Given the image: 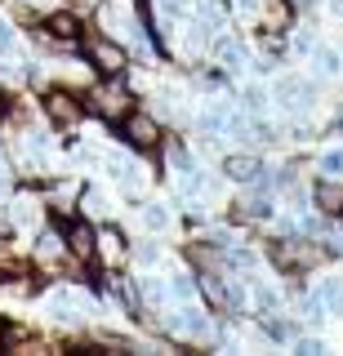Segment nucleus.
Here are the masks:
<instances>
[{"label": "nucleus", "mask_w": 343, "mask_h": 356, "mask_svg": "<svg viewBox=\"0 0 343 356\" xmlns=\"http://www.w3.org/2000/svg\"><path fill=\"white\" fill-rule=\"evenodd\" d=\"M76 44H81L85 63H90L94 72L103 76V81H107V76H116V81H120V76L129 72V49L112 36V31H94V27H85Z\"/></svg>", "instance_id": "1"}, {"label": "nucleus", "mask_w": 343, "mask_h": 356, "mask_svg": "<svg viewBox=\"0 0 343 356\" xmlns=\"http://www.w3.org/2000/svg\"><path fill=\"white\" fill-rule=\"evenodd\" d=\"M40 111H45L49 125L72 129V125H81V120L90 116V103H85V94H76L67 85H49L45 98H40Z\"/></svg>", "instance_id": "2"}, {"label": "nucleus", "mask_w": 343, "mask_h": 356, "mask_svg": "<svg viewBox=\"0 0 343 356\" xmlns=\"http://www.w3.org/2000/svg\"><path fill=\"white\" fill-rule=\"evenodd\" d=\"M120 125V138H125V147L129 152H161V143H165V125L152 111H143V107H129L125 116L116 120Z\"/></svg>", "instance_id": "3"}, {"label": "nucleus", "mask_w": 343, "mask_h": 356, "mask_svg": "<svg viewBox=\"0 0 343 356\" xmlns=\"http://www.w3.org/2000/svg\"><path fill=\"white\" fill-rule=\"evenodd\" d=\"M31 259L45 267V272H76V267H85V263H76V259H72L67 241H63V227H36Z\"/></svg>", "instance_id": "4"}, {"label": "nucleus", "mask_w": 343, "mask_h": 356, "mask_svg": "<svg viewBox=\"0 0 343 356\" xmlns=\"http://www.w3.org/2000/svg\"><path fill=\"white\" fill-rule=\"evenodd\" d=\"M223 174L232 178V183H241V187H276V174L268 170V161H263V156H254V152H232V156H223Z\"/></svg>", "instance_id": "5"}, {"label": "nucleus", "mask_w": 343, "mask_h": 356, "mask_svg": "<svg viewBox=\"0 0 343 356\" xmlns=\"http://www.w3.org/2000/svg\"><path fill=\"white\" fill-rule=\"evenodd\" d=\"M85 103H90V111H98V116H107L116 125L120 116H125L129 107H134V98L125 94V89L116 85V76H107V85H98V89H90V94H85Z\"/></svg>", "instance_id": "6"}, {"label": "nucleus", "mask_w": 343, "mask_h": 356, "mask_svg": "<svg viewBox=\"0 0 343 356\" xmlns=\"http://www.w3.org/2000/svg\"><path fill=\"white\" fill-rule=\"evenodd\" d=\"M94 259L103 263V267H116V263H125L129 259V236L116 227V222H98L94 227Z\"/></svg>", "instance_id": "7"}, {"label": "nucleus", "mask_w": 343, "mask_h": 356, "mask_svg": "<svg viewBox=\"0 0 343 356\" xmlns=\"http://www.w3.org/2000/svg\"><path fill=\"white\" fill-rule=\"evenodd\" d=\"M103 170L112 174V183H120V192H125V200H138V192H143V165L134 161V156L107 152V156H103Z\"/></svg>", "instance_id": "8"}, {"label": "nucleus", "mask_w": 343, "mask_h": 356, "mask_svg": "<svg viewBox=\"0 0 343 356\" xmlns=\"http://www.w3.org/2000/svg\"><path fill=\"white\" fill-rule=\"evenodd\" d=\"M63 227V241H67V250H72V259L76 263H90V267H98V259H94V222L90 218H63L58 222Z\"/></svg>", "instance_id": "9"}, {"label": "nucleus", "mask_w": 343, "mask_h": 356, "mask_svg": "<svg viewBox=\"0 0 343 356\" xmlns=\"http://www.w3.org/2000/svg\"><path fill=\"white\" fill-rule=\"evenodd\" d=\"M45 312L58 321V325H81V321H85V294H81V289H67V285L49 289V294H45Z\"/></svg>", "instance_id": "10"}, {"label": "nucleus", "mask_w": 343, "mask_h": 356, "mask_svg": "<svg viewBox=\"0 0 343 356\" xmlns=\"http://www.w3.org/2000/svg\"><path fill=\"white\" fill-rule=\"evenodd\" d=\"M36 27H40V31H45V36H49V40H58V44H67V49H72V44H76V40H81V31H85V22H81V18H76V14H72V9H45V14H40V22H36Z\"/></svg>", "instance_id": "11"}, {"label": "nucleus", "mask_w": 343, "mask_h": 356, "mask_svg": "<svg viewBox=\"0 0 343 356\" xmlns=\"http://www.w3.org/2000/svg\"><path fill=\"white\" fill-rule=\"evenodd\" d=\"M272 94L281 98V107H290V111H308V107L317 103V81H303V76H285V81H276Z\"/></svg>", "instance_id": "12"}, {"label": "nucleus", "mask_w": 343, "mask_h": 356, "mask_svg": "<svg viewBox=\"0 0 343 356\" xmlns=\"http://www.w3.org/2000/svg\"><path fill=\"white\" fill-rule=\"evenodd\" d=\"M209 54H214V58L223 63L228 72H241V67H250V54H246V44H241L237 36H214V40H209Z\"/></svg>", "instance_id": "13"}, {"label": "nucleus", "mask_w": 343, "mask_h": 356, "mask_svg": "<svg viewBox=\"0 0 343 356\" xmlns=\"http://www.w3.org/2000/svg\"><path fill=\"white\" fill-rule=\"evenodd\" d=\"M312 200H317V209H321L326 218H335V214H339V205H343V183L317 178V187H312Z\"/></svg>", "instance_id": "14"}, {"label": "nucleus", "mask_w": 343, "mask_h": 356, "mask_svg": "<svg viewBox=\"0 0 343 356\" xmlns=\"http://www.w3.org/2000/svg\"><path fill=\"white\" fill-rule=\"evenodd\" d=\"M317 178H330V183H343V147H330L317 156Z\"/></svg>", "instance_id": "15"}, {"label": "nucleus", "mask_w": 343, "mask_h": 356, "mask_svg": "<svg viewBox=\"0 0 343 356\" xmlns=\"http://www.w3.org/2000/svg\"><path fill=\"white\" fill-rule=\"evenodd\" d=\"M81 209L90 218H107V214H112V200L98 192V187H81Z\"/></svg>", "instance_id": "16"}, {"label": "nucleus", "mask_w": 343, "mask_h": 356, "mask_svg": "<svg viewBox=\"0 0 343 356\" xmlns=\"http://www.w3.org/2000/svg\"><path fill=\"white\" fill-rule=\"evenodd\" d=\"M138 218H143V227H147V232H165V227H170V209H165L161 200H147V205L138 209Z\"/></svg>", "instance_id": "17"}, {"label": "nucleus", "mask_w": 343, "mask_h": 356, "mask_svg": "<svg viewBox=\"0 0 343 356\" xmlns=\"http://www.w3.org/2000/svg\"><path fill=\"white\" fill-rule=\"evenodd\" d=\"M308 58L317 63V76H339V67H343L339 54H335V49H321V44H317L312 54H308Z\"/></svg>", "instance_id": "18"}, {"label": "nucleus", "mask_w": 343, "mask_h": 356, "mask_svg": "<svg viewBox=\"0 0 343 356\" xmlns=\"http://www.w3.org/2000/svg\"><path fill=\"white\" fill-rule=\"evenodd\" d=\"M254 307H259V316H272V312H281V294L268 285H259L254 289Z\"/></svg>", "instance_id": "19"}, {"label": "nucleus", "mask_w": 343, "mask_h": 356, "mask_svg": "<svg viewBox=\"0 0 343 356\" xmlns=\"http://www.w3.org/2000/svg\"><path fill=\"white\" fill-rule=\"evenodd\" d=\"M134 254H138V263H147V267H152V263H161V245H152V241H143Z\"/></svg>", "instance_id": "20"}, {"label": "nucleus", "mask_w": 343, "mask_h": 356, "mask_svg": "<svg viewBox=\"0 0 343 356\" xmlns=\"http://www.w3.org/2000/svg\"><path fill=\"white\" fill-rule=\"evenodd\" d=\"M294 352H308V356H312V352H326V343H321V339H303V334H294Z\"/></svg>", "instance_id": "21"}, {"label": "nucleus", "mask_w": 343, "mask_h": 356, "mask_svg": "<svg viewBox=\"0 0 343 356\" xmlns=\"http://www.w3.org/2000/svg\"><path fill=\"white\" fill-rule=\"evenodd\" d=\"M0 54H14V27L0 22Z\"/></svg>", "instance_id": "22"}, {"label": "nucleus", "mask_w": 343, "mask_h": 356, "mask_svg": "<svg viewBox=\"0 0 343 356\" xmlns=\"http://www.w3.org/2000/svg\"><path fill=\"white\" fill-rule=\"evenodd\" d=\"M290 5H294V9H312L317 0H290Z\"/></svg>", "instance_id": "23"}, {"label": "nucleus", "mask_w": 343, "mask_h": 356, "mask_svg": "<svg viewBox=\"0 0 343 356\" xmlns=\"http://www.w3.org/2000/svg\"><path fill=\"white\" fill-rule=\"evenodd\" d=\"M330 9H335V14L343 18V0H330Z\"/></svg>", "instance_id": "24"}, {"label": "nucleus", "mask_w": 343, "mask_h": 356, "mask_svg": "<svg viewBox=\"0 0 343 356\" xmlns=\"http://www.w3.org/2000/svg\"><path fill=\"white\" fill-rule=\"evenodd\" d=\"M335 218H339V222H343V205H339V214H335Z\"/></svg>", "instance_id": "25"}]
</instances>
